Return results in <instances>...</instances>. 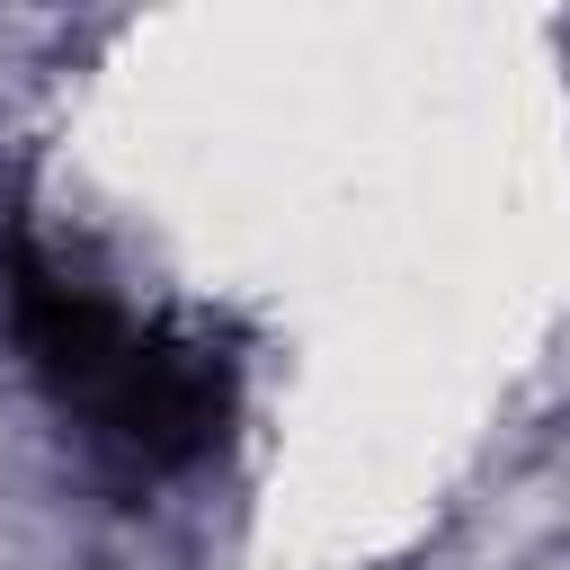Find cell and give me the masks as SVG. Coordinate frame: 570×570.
<instances>
[{
  "label": "cell",
  "instance_id": "1",
  "mask_svg": "<svg viewBox=\"0 0 570 570\" xmlns=\"http://www.w3.org/2000/svg\"><path fill=\"white\" fill-rule=\"evenodd\" d=\"M0 285H9V330H18L27 365L89 436H107L134 463H196L223 436L232 365L205 338H187L169 321H134L125 303H107L89 276H71L27 232H9Z\"/></svg>",
  "mask_w": 570,
  "mask_h": 570
}]
</instances>
